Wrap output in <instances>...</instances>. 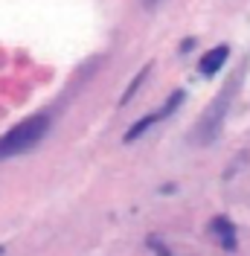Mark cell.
Returning a JSON list of instances; mask_svg holds the SVG:
<instances>
[{
	"instance_id": "2",
	"label": "cell",
	"mask_w": 250,
	"mask_h": 256,
	"mask_svg": "<svg viewBox=\"0 0 250 256\" xmlns=\"http://www.w3.org/2000/svg\"><path fill=\"white\" fill-rule=\"evenodd\" d=\"M230 94H233V90L224 88L218 99L198 116V122L192 126V143L195 146H206V143H212V140L218 137L221 122H224V116H227V99H230Z\"/></svg>"
},
{
	"instance_id": "6",
	"label": "cell",
	"mask_w": 250,
	"mask_h": 256,
	"mask_svg": "<svg viewBox=\"0 0 250 256\" xmlns=\"http://www.w3.org/2000/svg\"><path fill=\"white\" fill-rule=\"evenodd\" d=\"M180 102H184V90H174V94L169 96V102H166V108H163V111H160V116H169V114H172L174 108H178V105H180Z\"/></svg>"
},
{
	"instance_id": "5",
	"label": "cell",
	"mask_w": 250,
	"mask_h": 256,
	"mask_svg": "<svg viewBox=\"0 0 250 256\" xmlns=\"http://www.w3.org/2000/svg\"><path fill=\"white\" fill-rule=\"evenodd\" d=\"M148 73H152V64H146V67H142L140 73H137V76L131 79V84H128V90H125V94H122V99H120V105H128V102H131V96H134V94H137V90H140L142 79H146Z\"/></svg>"
},
{
	"instance_id": "1",
	"label": "cell",
	"mask_w": 250,
	"mask_h": 256,
	"mask_svg": "<svg viewBox=\"0 0 250 256\" xmlns=\"http://www.w3.org/2000/svg\"><path fill=\"white\" fill-rule=\"evenodd\" d=\"M50 128V116L38 114V116H30L24 122L12 126L6 134H0V160H9V158H18L24 152H30L35 146L44 140Z\"/></svg>"
},
{
	"instance_id": "7",
	"label": "cell",
	"mask_w": 250,
	"mask_h": 256,
	"mask_svg": "<svg viewBox=\"0 0 250 256\" xmlns=\"http://www.w3.org/2000/svg\"><path fill=\"white\" fill-rule=\"evenodd\" d=\"M157 3H160V0H142V6H146V9H154Z\"/></svg>"
},
{
	"instance_id": "8",
	"label": "cell",
	"mask_w": 250,
	"mask_h": 256,
	"mask_svg": "<svg viewBox=\"0 0 250 256\" xmlns=\"http://www.w3.org/2000/svg\"><path fill=\"white\" fill-rule=\"evenodd\" d=\"M0 254H3V248H0Z\"/></svg>"
},
{
	"instance_id": "4",
	"label": "cell",
	"mask_w": 250,
	"mask_h": 256,
	"mask_svg": "<svg viewBox=\"0 0 250 256\" xmlns=\"http://www.w3.org/2000/svg\"><path fill=\"white\" fill-rule=\"evenodd\" d=\"M157 120H160V114H148V116H142L140 122H134V126L125 131V143H134V140H137L140 134H146V131H148V126H152V122H157Z\"/></svg>"
},
{
	"instance_id": "3",
	"label": "cell",
	"mask_w": 250,
	"mask_h": 256,
	"mask_svg": "<svg viewBox=\"0 0 250 256\" xmlns=\"http://www.w3.org/2000/svg\"><path fill=\"white\" fill-rule=\"evenodd\" d=\"M227 56H230V47H224V44H221V47H212V50H210V52L201 58V73H204V76H212V73H218L221 64L227 62Z\"/></svg>"
}]
</instances>
